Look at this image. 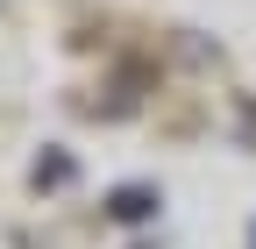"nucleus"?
<instances>
[{
    "label": "nucleus",
    "mask_w": 256,
    "mask_h": 249,
    "mask_svg": "<svg viewBox=\"0 0 256 249\" xmlns=\"http://www.w3.org/2000/svg\"><path fill=\"white\" fill-rule=\"evenodd\" d=\"M114 214H121V221H136V214H150V192H121V200H114Z\"/></svg>",
    "instance_id": "obj_1"
}]
</instances>
